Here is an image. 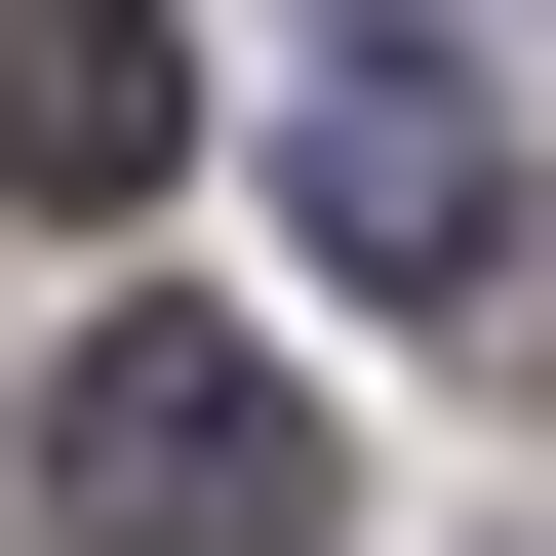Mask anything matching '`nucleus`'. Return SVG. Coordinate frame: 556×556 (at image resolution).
Returning a JSON list of instances; mask_svg holds the SVG:
<instances>
[{
  "instance_id": "obj_3",
  "label": "nucleus",
  "mask_w": 556,
  "mask_h": 556,
  "mask_svg": "<svg viewBox=\"0 0 556 556\" xmlns=\"http://www.w3.org/2000/svg\"><path fill=\"white\" fill-rule=\"evenodd\" d=\"M199 160V40L160 0H0V199H160Z\"/></svg>"
},
{
  "instance_id": "obj_1",
  "label": "nucleus",
  "mask_w": 556,
  "mask_h": 556,
  "mask_svg": "<svg viewBox=\"0 0 556 556\" xmlns=\"http://www.w3.org/2000/svg\"><path fill=\"white\" fill-rule=\"evenodd\" d=\"M40 517L80 556H318V397H278L239 318H119V358L40 397Z\"/></svg>"
},
{
  "instance_id": "obj_2",
  "label": "nucleus",
  "mask_w": 556,
  "mask_h": 556,
  "mask_svg": "<svg viewBox=\"0 0 556 556\" xmlns=\"http://www.w3.org/2000/svg\"><path fill=\"white\" fill-rule=\"evenodd\" d=\"M278 199H318L358 318H477V278H517V119H477V40H318V80H278Z\"/></svg>"
}]
</instances>
